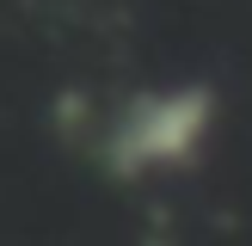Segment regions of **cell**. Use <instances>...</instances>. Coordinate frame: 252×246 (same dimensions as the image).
<instances>
[{"mask_svg":"<svg viewBox=\"0 0 252 246\" xmlns=\"http://www.w3.org/2000/svg\"><path fill=\"white\" fill-rule=\"evenodd\" d=\"M216 123H221V92L209 80L135 86L98 123V166L123 184L172 179L203 160V148L216 142Z\"/></svg>","mask_w":252,"mask_h":246,"instance_id":"6da1fadb","label":"cell"}]
</instances>
